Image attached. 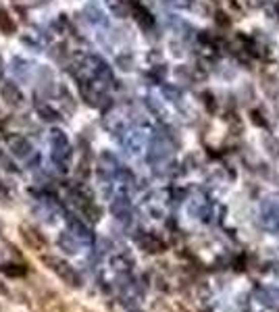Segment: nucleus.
<instances>
[{"label":"nucleus","instance_id":"6","mask_svg":"<svg viewBox=\"0 0 279 312\" xmlns=\"http://www.w3.org/2000/svg\"><path fill=\"white\" fill-rule=\"evenodd\" d=\"M9 148L15 156H19V159H27L31 154V146L27 144V140H23L21 135H13L9 137Z\"/></svg>","mask_w":279,"mask_h":312},{"label":"nucleus","instance_id":"15","mask_svg":"<svg viewBox=\"0 0 279 312\" xmlns=\"http://www.w3.org/2000/svg\"><path fill=\"white\" fill-rule=\"evenodd\" d=\"M175 77H177V81H181V83H190L192 79L196 77V71H194V69H190L188 65H179V67L175 69Z\"/></svg>","mask_w":279,"mask_h":312},{"label":"nucleus","instance_id":"22","mask_svg":"<svg viewBox=\"0 0 279 312\" xmlns=\"http://www.w3.org/2000/svg\"><path fill=\"white\" fill-rule=\"evenodd\" d=\"M215 21H217L219 27H229V23H231V21H229V17L225 15V13H221V11L215 15Z\"/></svg>","mask_w":279,"mask_h":312},{"label":"nucleus","instance_id":"25","mask_svg":"<svg viewBox=\"0 0 279 312\" xmlns=\"http://www.w3.org/2000/svg\"><path fill=\"white\" fill-rule=\"evenodd\" d=\"M0 293H3V296H11L9 287H7V285H3V281H0Z\"/></svg>","mask_w":279,"mask_h":312},{"label":"nucleus","instance_id":"21","mask_svg":"<svg viewBox=\"0 0 279 312\" xmlns=\"http://www.w3.org/2000/svg\"><path fill=\"white\" fill-rule=\"evenodd\" d=\"M169 46H171V52H173L175 57H183V55H185V46H183L181 40H171Z\"/></svg>","mask_w":279,"mask_h":312},{"label":"nucleus","instance_id":"2","mask_svg":"<svg viewBox=\"0 0 279 312\" xmlns=\"http://www.w3.org/2000/svg\"><path fill=\"white\" fill-rule=\"evenodd\" d=\"M19 235L23 239V244L25 248L33 250V252H44L46 246H48V241L44 237V233L40 229H36L33 225H27V223H21L19 225Z\"/></svg>","mask_w":279,"mask_h":312},{"label":"nucleus","instance_id":"9","mask_svg":"<svg viewBox=\"0 0 279 312\" xmlns=\"http://www.w3.org/2000/svg\"><path fill=\"white\" fill-rule=\"evenodd\" d=\"M238 100H240V104H244V107H248V104H252L256 100V90L250 81H244L238 88Z\"/></svg>","mask_w":279,"mask_h":312},{"label":"nucleus","instance_id":"10","mask_svg":"<svg viewBox=\"0 0 279 312\" xmlns=\"http://www.w3.org/2000/svg\"><path fill=\"white\" fill-rule=\"evenodd\" d=\"M260 144H263V150L271 156V159H279V137L277 135L263 133V137H260Z\"/></svg>","mask_w":279,"mask_h":312},{"label":"nucleus","instance_id":"13","mask_svg":"<svg viewBox=\"0 0 279 312\" xmlns=\"http://www.w3.org/2000/svg\"><path fill=\"white\" fill-rule=\"evenodd\" d=\"M133 15H135V21L140 23V27H142V29H152V27H154V17H152V13H150L148 9L135 7Z\"/></svg>","mask_w":279,"mask_h":312},{"label":"nucleus","instance_id":"1","mask_svg":"<svg viewBox=\"0 0 279 312\" xmlns=\"http://www.w3.org/2000/svg\"><path fill=\"white\" fill-rule=\"evenodd\" d=\"M40 260H42V265L48 269V271H52L55 273L59 279L67 285V287H73V289H81V285H83V279H81V275L67 263V260H63L61 256H57V254H42L40 256Z\"/></svg>","mask_w":279,"mask_h":312},{"label":"nucleus","instance_id":"31","mask_svg":"<svg viewBox=\"0 0 279 312\" xmlns=\"http://www.w3.org/2000/svg\"><path fill=\"white\" fill-rule=\"evenodd\" d=\"M129 312H142V310H129Z\"/></svg>","mask_w":279,"mask_h":312},{"label":"nucleus","instance_id":"32","mask_svg":"<svg viewBox=\"0 0 279 312\" xmlns=\"http://www.w3.org/2000/svg\"><path fill=\"white\" fill-rule=\"evenodd\" d=\"M0 231H3V223H0Z\"/></svg>","mask_w":279,"mask_h":312},{"label":"nucleus","instance_id":"24","mask_svg":"<svg viewBox=\"0 0 279 312\" xmlns=\"http://www.w3.org/2000/svg\"><path fill=\"white\" fill-rule=\"evenodd\" d=\"M0 202H9V192H7V187L3 185V181H0Z\"/></svg>","mask_w":279,"mask_h":312},{"label":"nucleus","instance_id":"28","mask_svg":"<svg viewBox=\"0 0 279 312\" xmlns=\"http://www.w3.org/2000/svg\"><path fill=\"white\" fill-rule=\"evenodd\" d=\"M275 13H277V17H279V0L275 3Z\"/></svg>","mask_w":279,"mask_h":312},{"label":"nucleus","instance_id":"16","mask_svg":"<svg viewBox=\"0 0 279 312\" xmlns=\"http://www.w3.org/2000/svg\"><path fill=\"white\" fill-rule=\"evenodd\" d=\"M217 73H219V77L221 79H225V81H231V79H236V75H238V69L234 67V65H219L217 67Z\"/></svg>","mask_w":279,"mask_h":312},{"label":"nucleus","instance_id":"5","mask_svg":"<svg viewBox=\"0 0 279 312\" xmlns=\"http://www.w3.org/2000/svg\"><path fill=\"white\" fill-rule=\"evenodd\" d=\"M260 90H263L269 98H273V100H277V96H279V77H277V73H273V71H265L260 73Z\"/></svg>","mask_w":279,"mask_h":312},{"label":"nucleus","instance_id":"18","mask_svg":"<svg viewBox=\"0 0 279 312\" xmlns=\"http://www.w3.org/2000/svg\"><path fill=\"white\" fill-rule=\"evenodd\" d=\"M117 65L123 69V71H129V69H133V57L127 55V52H123V55L117 57Z\"/></svg>","mask_w":279,"mask_h":312},{"label":"nucleus","instance_id":"11","mask_svg":"<svg viewBox=\"0 0 279 312\" xmlns=\"http://www.w3.org/2000/svg\"><path fill=\"white\" fill-rule=\"evenodd\" d=\"M3 96H5V100L11 104V107H19L21 100H23L19 88H17L15 83H7V85H3Z\"/></svg>","mask_w":279,"mask_h":312},{"label":"nucleus","instance_id":"14","mask_svg":"<svg viewBox=\"0 0 279 312\" xmlns=\"http://www.w3.org/2000/svg\"><path fill=\"white\" fill-rule=\"evenodd\" d=\"M17 25L13 21V17L5 11V9H0V33H5V36H11V33H15Z\"/></svg>","mask_w":279,"mask_h":312},{"label":"nucleus","instance_id":"17","mask_svg":"<svg viewBox=\"0 0 279 312\" xmlns=\"http://www.w3.org/2000/svg\"><path fill=\"white\" fill-rule=\"evenodd\" d=\"M163 94L171 102H181V96H183L177 85H163Z\"/></svg>","mask_w":279,"mask_h":312},{"label":"nucleus","instance_id":"7","mask_svg":"<svg viewBox=\"0 0 279 312\" xmlns=\"http://www.w3.org/2000/svg\"><path fill=\"white\" fill-rule=\"evenodd\" d=\"M0 273H5L11 279H21V277L27 275V265L25 263H7V265H0Z\"/></svg>","mask_w":279,"mask_h":312},{"label":"nucleus","instance_id":"19","mask_svg":"<svg viewBox=\"0 0 279 312\" xmlns=\"http://www.w3.org/2000/svg\"><path fill=\"white\" fill-rule=\"evenodd\" d=\"M200 98H202V104L206 107V111H208V113H215V109H217V100H215V96H213L211 92H204Z\"/></svg>","mask_w":279,"mask_h":312},{"label":"nucleus","instance_id":"12","mask_svg":"<svg viewBox=\"0 0 279 312\" xmlns=\"http://www.w3.org/2000/svg\"><path fill=\"white\" fill-rule=\"evenodd\" d=\"M111 267L119 273H129L131 267H133V258L129 254H119V256H113L111 258Z\"/></svg>","mask_w":279,"mask_h":312},{"label":"nucleus","instance_id":"8","mask_svg":"<svg viewBox=\"0 0 279 312\" xmlns=\"http://www.w3.org/2000/svg\"><path fill=\"white\" fill-rule=\"evenodd\" d=\"M59 248L65 250L67 254H75L79 250V239L73 237V233H69V231H63L59 235Z\"/></svg>","mask_w":279,"mask_h":312},{"label":"nucleus","instance_id":"26","mask_svg":"<svg viewBox=\"0 0 279 312\" xmlns=\"http://www.w3.org/2000/svg\"><path fill=\"white\" fill-rule=\"evenodd\" d=\"M273 113H275V117H277V121H279V102L273 104Z\"/></svg>","mask_w":279,"mask_h":312},{"label":"nucleus","instance_id":"27","mask_svg":"<svg viewBox=\"0 0 279 312\" xmlns=\"http://www.w3.org/2000/svg\"><path fill=\"white\" fill-rule=\"evenodd\" d=\"M3 67H5V61H3V57H0V77H3Z\"/></svg>","mask_w":279,"mask_h":312},{"label":"nucleus","instance_id":"20","mask_svg":"<svg viewBox=\"0 0 279 312\" xmlns=\"http://www.w3.org/2000/svg\"><path fill=\"white\" fill-rule=\"evenodd\" d=\"M250 119H252V123L256 125V127H267V119H265V115L263 113H260V111H252L250 113Z\"/></svg>","mask_w":279,"mask_h":312},{"label":"nucleus","instance_id":"4","mask_svg":"<svg viewBox=\"0 0 279 312\" xmlns=\"http://www.w3.org/2000/svg\"><path fill=\"white\" fill-rule=\"evenodd\" d=\"M137 246L148 254H163L167 250V244L154 233H142L137 237Z\"/></svg>","mask_w":279,"mask_h":312},{"label":"nucleus","instance_id":"29","mask_svg":"<svg viewBox=\"0 0 279 312\" xmlns=\"http://www.w3.org/2000/svg\"><path fill=\"white\" fill-rule=\"evenodd\" d=\"M263 3H265V0H254V5H256V7H260Z\"/></svg>","mask_w":279,"mask_h":312},{"label":"nucleus","instance_id":"23","mask_svg":"<svg viewBox=\"0 0 279 312\" xmlns=\"http://www.w3.org/2000/svg\"><path fill=\"white\" fill-rule=\"evenodd\" d=\"M152 310H154V312H171V306H169L165 300H156V302L152 304Z\"/></svg>","mask_w":279,"mask_h":312},{"label":"nucleus","instance_id":"3","mask_svg":"<svg viewBox=\"0 0 279 312\" xmlns=\"http://www.w3.org/2000/svg\"><path fill=\"white\" fill-rule=\"evenodd\" d=\"M38 306L42 312H67L65 300L52 289H44L38 293Z\"/></svg>","mask_w":279,"mask_h":312},{"label":"nucleus","instance_id":"30","mask_svg":"<svg viewBox=\"0 0 279 312\" xmlns=\"http://www.w3.org/2000/svg\"><path fill=\"white\" fill-rule=\"evenodd\" d=\"M81 312H94V310H88V308H83V310H81Z\"/></svg>","mask_w":279,"mask_h":312}]
</instances>
